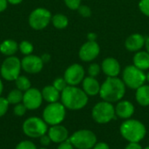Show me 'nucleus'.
<instances>
[{"label": "nucleus", "instance_id": "obj_1", "mask_svg": "<svg viewBox=\"0 0 149 149\" xmlns=\"http://www.w3.org/2000/svg\"><path fill=\"white\" fill-rule=\"evenodd\" d=\"M126 85L118 77H107L100 86V96L102 100L115 103L123 99L126 93Z\"/></svg>", "mask_w": 149, "mask_h": 149}, {"label": "nucleus", "instance_id": "obj_2", "mask_svg": "<svg viewBox=\"0 0 149 149\" xmlns=\"http://www.w3.org/2000/svg\"><path fill=\"white\" fill-rule=\"evenodd\" d=\"M61 103L66 109L78 111L83 109L88 103V95L78 86H67L60 95Z\"/></svg>", "mask_w": 149, "mask_h": 149}, {"label": "nucleus", "instance_id": "obj_3", "mask_svg": "<svg viewBox=\"0 0 149 149\" xmlns=\"http://www.w3.org/2000/svg\"><path fill=\"white\" fill-rule=\"evenodd\" d=\"M120 133L128 142H141L147 134V128L139 120L128 119L120 125Z\"/></svg>", "mask_w": 149, "mask_h": 149}, {"label": "nucleus", "instance_id": "obj_4", "mask_svg": "<svg viewBox=\"0 0 149 149\" xmlns=\"http://www.w3.org/2000/svg\"><path fill=\"white\" fill-rule=\"evenodd\" d=\"M66 114V108L61 102L49 103L43 111L42 119L49 126H55L61 124L65 120Z\"/></svg>", "mask_w": 149, "mask_h": 149}, {"label": "nucleus", "instance_id": "obj_5", "mask_svg": "<svg viewBox=\"0 0 149 149\" xmlns=\"http://www.w3.org/2000/svg\"><path fill=\"white\" fill-rule=\"evenodd\" d=\"M122 80L126 86L136 90L147 81V74L135 65H127L122 72Z\"/></svg>", "mask_w": 149, "mask_h": 149}, {"label": "nucleus", "instance_id": "obj_6", "mask_svg": "<svg viewBox=\"0 0 149 149\" xmlns=\"http://www.w3.org/2000/svg\"><path fill=\"white\" fill-rule=\"evenodd\" d=\"M115 108L113 103L102 100L92 109V118L98 124H107L115 117Z\"/></svg>", "mask_w": 149, "mask_h": 149}, {"label": "nucleus", "instance_id": "obj_7", "mask_svg": "<svg viewBox=\"0 0 149 149\" xmlns=\"http://www.w3.org/2000/svg\"><path fill=\"white\" fill-rule=\"evenodd\" d=\"M69 141L77 149H92L98 142L96 134L89 129H80L74 132Z\"/></svg>", "mask_w": 149, "mask_h": 149}, {"label": "nucleus", "instance_id": "obj_8", "mask_svg": "<svg viewBox=\"0 0 149 149\" xmlns=\"http://www.w3.org/2000/svg\"><path fill=\"white\" fill-rule=\"evenodd\" d=\"M24 134L32 139L40 138L48 132V125L39 117H30L26 119L22 126Z\"/></svg>", "mask_w": 149, "mask_h": 149}, {"label": "nucleus", "instance_id": "obj_9", "mask_svg": "<svg viewBox=\"0 0 149 149\" xmlns=\"http://www.w3.org/2000/svg\"><path fill=\"white\" fill-rule=\"evenodd\" d=\"M22 70L21 60L16 56L6 57L0 67L1 77L7 81H15Z\"/></svg>", "mask_w": 149, "mask_h": 149}, {"label": "nucleus", "instance_id": "obj_10", "mask_svg": "<svg viewBox=\"0 0 149 149\" xmlns=\"http://www.w3.org/2000/svg\"><path fill=\"white\" fill-rule=\"evenodd\" d=\"M52 17L50 10L43 7H38L30 13L28 23L31 29L35 31H41L49 25L52 21Z\"/></svg>", "mask_w": 149, "mask_h": 149}, {"label": "nucleus", "instance_id": "obj_11", "mask_svg": "<svg viewBox=\"0 0 149 149\" xmlns=\"http://www.w3.org/2000/svg\"><path fill=\"white\" fill-rule=\"evenodd\" d=\"M64 79L68 86H77L82 83L85 79V69L79 64H72L66 68L64 73Z\"/></svg>", "mask_w": 149, "mask_h": 149}, {"label": "nucleus", "instance_id": "obj_12", "mask_svg": "<svg viewBox=\"0 0 149 149\" xmlns=\"http://www.w3.org/2000/svg\"><path fill=\"white\" fill-rule=\"evenodd\" d=\"M43 97L41 91L38 88L31 87L24 93L23 104L26 107L27 110H37L38 109L43 102Z\"/></svg>", "mask_w": 149, "mask_h": 149}, {"label": "nucleus", "instance_id": "obj_13", "mask_svg": "<svg viewBox=\"0 0 149 149\" xmlns=\"http://www.w3.org/2000/svg\"><path fill=\"white\" fill-rule=\"evenodd\" d=\"M44 62L41 57L34 54L24 56L21 59L22 70L30 74H36L42 71L44 67Z\"/></svg>", "mask_w": 149, "mask_h": 149}, {"label": "nucleus", "instance_id": "obj_14", "mask_svg": "<svg viewBox=\"0 0 149 149\" xmlns=\"http://www.w3.org/2000/svg\"><path fill=\"white\" fill-rule=\"evenodd\" d=\"M100 52V48L96 41H87L79 49V57L84 62H91L95 59Z\"/></svg>", "mask_w": 149, "mask_h": 149}, {"label": "nucleus", "instance_id": "obj_15", "mask_svg": "<svg viewBox=\"0 0 149 149\" xmlns=\"http://www.w3.org/2000/svg\"><path fill=\"white\" fill-rule=\"evenodd\" d=\"M47 134L51 138L52 142L58 144L67 141L70 137L67 128L61 124L51 126V127L48 129Z\"/></svg>", "mask_w": 149, "mask_h": 149}, {"label": "nucleus", "instance_id": "obj_16", "mask_svg": "<svg viewBox=\"0 0 149 149\" xmlns=\"http://www.w3.org/2000/svg\"><path fill=\"white\" fill-rule=\"evenodd\" d=\"M115 108V115L122 120H128L134 113V106L128 100H120L117 102Z\"/></svg>", "mask_w": 149, "mask_h": 149}, {"label": "nucleus", "instance_id": "obj_17", "mask_svg": "<svg viewBox=\"0 0 149 149\" xmlns=\"http://www.w3.org/2000/svg\"><path fill=\"white\" fill-rule=\"evenodd\" d=\"M101 70L107 77H118L120 73V65L113 58H107L101 64Z\"/></svg>", "mask_w": 149, "mask_h": 149}, {"label": "nucleus", "instance_id": "obj_18", "mask_svg": "<svg viewBox=\"0 0 149 149\" xmlns=\"http://www.w3.org/2000/svg\"><path fill=\"white\" fill-rule=\"evenodd\" d=\"M146 38L140 33L130 35L125 42L126 49L130 52H139L145 45Z\"/></svg>", "mask_w": 149, "mask_h": 149}, {"label": "nucleus", "instance_id": "obj_19", "mask_svg": "<svg viewBox=\"0 0 149 149\" xmlns=\"http://www.w3.org/2000/svg\"><path fill=\"white\" fill-rule=\"evenodd\" d=\"M100 84L93 77H85L82 81V89L88 96H96L100 94Z\"/></svg>", "mask_w": 149, "mask_h": 149}, {"label": "nucleus", "instance_id": "obj_20", "mask_svg": "<svg viewBox=\"0 0 149 149\" xmlns=\"http://www.w3.org/2000/svg\"><path fill=\"white\" fill-rule=\"evenodd\" d=\"M41 93H42L43 100H45L48 104L49 103L58 102L60 100L61 93L59 91H58L52 85L45 86L42 89Z\"/></svg>", "mask_w": 149, "mask_h": 149}, {"label": "nucleus", "instance_id": "obj_21", "mask_svg": "<svg viewBox=\"0 0 149 149\" xmlns=\"http://www.w3.org/2000/svg\"><path fill=\"white\" fill-rule=\"evenodd\" d=\"M18 51V44L13 39H5L0 43V53L6 57L14 56Z\"/></svg>", "mask_w": 149, "mask_h": 149}, {"label": "nucleus", "instance_id": "obj_22", "mask_svg": "<svg viewBox=\"0 0 149 149\" xmlns=\"http://www.w3.org/2000/svg\"><path fill=\"white\" fill-rule=\"evenodd\" d=\"M134 65L137 68L145 71L149 69V53L146 51H139L135 53L133 58Z\"/></svg>", "mask_w": 149, "mask_h": 149}, {"label": "nucleus", "instance_id": "obj_23", "mask_svg": "<svg viewBox=\"0 0 149 149\" xmlns=\"http://www.w3.org/2000/svg\"><path fill=\"white\" fill-rule=\"evenodd\" d=\"M135 99L137 103L141 107L149 106V85H143L136 89Z\"/></svg>", "mask_w": 149, "mask_h": 149}, {"label": "nucleus", "instance_id": "obj_24", "mask_svg": "<svg viewBox=\"0 0 149 149\" xmlns=\"http://www.w3.org/2000/svg\"><path fill=\"white\" fill-rule=\"evenodd\" d=\"M51 22L53 24V26L58 30H63V29L66 28L69 24L68 17L65 15L61 14V13H57V14L53 15L52 17Z\"/></svg>", "mask_w": 149, "mask_h": 149}, {"label": "nucleus", "instance_id": "obj_25", "mask_svg": "<svg viewBox=\"0 0 149 149\" xmlns=\"http://www.w3.org/2000/svg\"><path fill=\"white\" fill-rule=\"evenodd\" d=\"M23 96H24V93L18 90L17 88H16V89L11 90L8 93L6 99L8 102L10 103V105H17L23 101Z\"/></svg>", "mask_w": 149, "mask_h": 149}, {"label": "nucleus", "instance_id": "obj_26", "mask_svg": "<svg viewBox=\"0 0 149 149\" xmlns=\"http://www.w3.org/2000/svg\"><path fill=\"white\" fill-rule=\"evenodd\" d=\"M15 84H16V87L22 91L23 93H24L25 91H27L28 89H30L31 87V83L30 81V79L24 75H20L17 78V79L15 80Z\"/></svg>", "mask_w": 149, "mask_h": 149}, {"label": "nucleus", "instance_id": "obj_27", "mask_svg": "<svg viewBox=\"0 0 149 149\" xmlns=\"http://www.w3.org/2000/svg\"><path fill=\"white\" fill-rule=\"evenodd\" d=\"M18 50L20 51V52L23 55L27 56V55L32 54V52L34 50V46L30 41L23 40L20 42V44H18Z\"/></svg>", "mask_w": 149, "mask_h": 149}, {"label": "nucleus", "instance_id": "obj_28", "mask_svg": "<svg viewBox=\"0 0 149 149\" xmlns=\"http://www.w3.org/2000/svg\"><path fill=\"white\" fill-rule=\"evenodd\" d=\"M52 86H53L58 91H59V92L61 93L62 91H64V90L65 89V87H66L68 85H67L65 79H64V77H63V78L58 77V78H57V79H55L53 80Z\"/></svg>", "mask_w": 149, "mask_h": 149}, {"label": "nucleus", "instance_id": "obj_29", "mask_svg": "<svg viewBox=\"0 0 149 149\" xmlns=\"http://www.w3.org/2000/svg\"><path fill=\"white\" fill-rule=\"evenodd\" d=\"M101 71V67L100 66V65L96 64V63H93L89 65L88 69H87V72H88V75L90 77H97L100 72Z\"/></svg>", "mask_w": 149, "mask_h": 149}, {"label": "nucleus", "instance_id": "obj_30", "mask_svg": "<svg viewBox=\"0 0 149 149\" xmlns=\"http://www.w3.org/2000/svg\"><path fill=\"white\" fill-rule=\"evenodd\" d=\"M15 149H38L36 145L31 141H22L16 146Z\"/></svg>", "mask_w": 149, "mask_h": 149}, {"label": "nucleus", "instance_id": "obj_31", "mask_svg": "<svg viewBox=\"0 0 149 149\" xmlns=\"http://www.w3.org/2000/svg\"><path fill=\"white\" fill-rule=\"evenodd\" d=\"M26 111H27V108H26V107L23 104V102L15 105L14 109H13V112H14L15 115L17 116V117H22V116H24V115L25 114Z\"/></svg>", "mask_w": 149, "mask_h": 149}, {"label": "nucleus", "instance_id": "obj_32", "mask_svg": "<svg viewBox=\"0 0 149 149\" xmlns=\"http://www.w3.org/2000/svg\"><path fill=\"white\" fill-rule=\"evenodd\" d=\"M9 106H10V103L8 102L7 99L0 96V118L5 115V113H7L9 109Z\"/></svg>", "mask_w": 149, "mask_h": 149}, {"label": "nucleus", "instance_id": "obj_33", "mask_svg": "<svg viewBox=\"0 0 149 149\" xmlns=\"http://www.w3.org/2000/svg\"><path fill=\"white\" fill-rule=\"evenodd\" d=\"M139 8L144 15L149 17V0H141L139 3Z\"/></svg>", "mask_w": 149, "mask_h": 149}, {"label": "nucleus", "instance_id": "obj_34", "mask_svg": "<svg viewBox=\"0 0 149 149\" xmlns=\"http://www.w3.org/2000/svg\"><path fill=\"white\" fill-rule=\"evenodd\" d=\"M79 14L84 17H89L92 14V10L89 6L87 5H80L78 9Z\"/></svg>", "mask_w": 149, "mask_h": 149}, {"label": "nucleus", "instance_id": "obj_35", "mask_svg": "<svg viewBox=\"0 0 149 149\" xmlns=\"http://www.w3.org/2000/svg\"><path fill=\"white\" fill-rule=\"evenodd\" d=\"M64 2L70 10H78L81 5V0H64Z\"/></svg>", "mask_w": 149, "mask_h": 149}, {"label": "nucleus", "instance_id": "obj_36", "mask_svg": "<svg viewBox=\"0 0 149 149\" xmlns=\"http://www.w3.org/2000/svg\"><path fill=\"white\" fill-rule=\"evenodd\" d=\"M39 141H40V144H41L43 147L46 148V147H48V146L51 144L52 140H51V138L49 137V135H48L47 134H44L43 136H41V137L39 138Z\"/></svg>", "mask_w": 149, "mask_h": 149}, {"label": "nucleus", "instance_id": "obj_37", "mask_svg": "<svg viewBox=\"0 0 149 149\" xmlns=\"http://www.w3.org/2000/svg\"><path fill=\"white\" fill-rule=\"evenodd\" d=\"M57 149H75V148L72 146V144L71 143V141H69V139L62 143H59Z\"/></svg>", "mask_w": 149, "mask_h": 149}, {"label": "nucleus", "instance_id": "obj_38", "mask_svg": "<svg viewBox=\"0 0 149 149\" xmlns=\"http://www.w3.org/2000/svg\"><path fill=\"white\" fill-rule=\"evenodd\" d=\"M125 149H143L141 145L140 144V142H129Z\"/></svg>", "mask_w": 149, "mask_h": 149}, {"label": "nucleus", "instance_id": "obj_39", "mask_svg": "<svg viewBox=\"0 0 149 149\" xmlns=\"http://www.w3.org/2000/svg\"><path fill=\"white\" fill-rule=\"evenodd\" d=\"M92 149H110V147L107 145V143L100 141V142H97Z\"/></svg>", "mask_w": 149, "mask_h": 149}, {"label": "nucleus", "instance_id": "obj_40", "mask_svg": "<svg viewBox=\"0 0 149 149\" xmlns=\"http://www.w3.org/2000/svg\"><path fill=\"white\" fill-rule=\"evenodd\" d=\"M8 1L7 0H0V12L4 11L8 7Z\"/></svg>", "mask_w": 149, "mask_h": 149}, {"label": "nucleus", "instance_id": "obj_41", "mask_svg": "<svg viewBox=\"0 0 149 149\" xmlns=\"http://www.w3.org/2000/svg\"><path fill=\"white\" fill-rule=\"evenodd\" d=\"M40 57H41V58H42V60H43L44 63H47V62L50 61V59H51V56H50V54H48V53H44V54H42Z\"/></svg>", "mask_w": 149, "mask_h": 149}, {"label": "nucleus", "instance_id": "obj_42", "mask_svg": "<svg viewBox=\"0 0 149 149\" xmlns=\"http://www.w3.org/2000/svg\"><path fill=\"white\" fill-rule=\"evenodd\" d=\"M96 38H97V36L94 33H89L87 35L88 41H96Z\"/></svg>", "mask_w": 149, "mask_h": 149}, {"label": "nucleus", "instance_id": "obj_43", "mask_svg": "<svg viewBox=\"0 0 149 149\" xmlns=\"http://www.w3.org/2000/svg\"><path fill=\"white\" fill-rule=\"evenodd\" d=\"M9 3L10 4H13V5H17V4H19L21 3L24 0H7Z\"/></svg>", "mask_w": 149, "mask_h": 149}, {"label": "nucleus", "instance_id": "obj_44", "mask_svg": "<svg viewBox=\"0 0 149 149\" xmlns=\"http://www.w3.org/2000/svg\"><path fill=\"white\" fill-rule=\"evenodd\" d=\"M145 46H146L147 52L149 53V37L146 38V41H145Z\"/></svg>", "mask_w": 149, "mask_h": 149}, {"label": "nucleus", "instance_id": "obj_45", "mask_svg": "<svg viewBox=\"0 0 149 149\" xmlns=\"http://www.w3.org/2000/svg\"><path fill=\"white\" fill-rule=\"evenodd\" d=\"M3 82H2V80L0 79V96H1V94L3 93Z\"/></svg>", "mask_w": 149, "mask_h": 149}, {"label": "nucleus", "instance_id": "obj_46", "mask_svg": "<svg viewBox=\"0 0 149 149\" xmlns=\"http://www.w3.org/2000/svg\"><path fill=\"white\" fill-rule=\"evenodd\" d=\"M147 81H148L149 82V72L147 74Z\"/></svg>", "mask_w": 149, "mask_h": 149}, {"label": "nucleus", "instance_id": "obj_47", "mask_svg": "<svg viewBox=\"0 0 149 149\" xmlns=\"http://www.w3.org/2000/svg\"><path fill=\"white\" fill-rule=\"evenodd\" d=\"M143 149H149V146H148V147H146V148H144Z\"/></svg>", "mask_w": 149, "mask_h": 149}, {"label": "nucleus", "instance_id": "obj_48", "mask_svg": "<svg viewBox=\"0 0 149 149\" xmlns=\"http://www.w3.org/2000/svg\"><path fill=\"white\" fill-rule=\"evenodd\" d=\"M38 149H48V148H45V147H44V148H38Z\"/></svg>", "mask_w": 149, "mask_h": 149}]
</instances>
